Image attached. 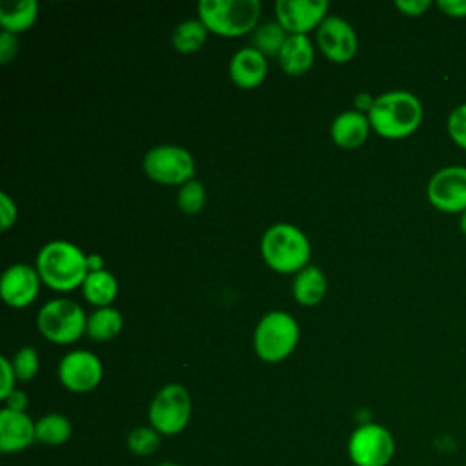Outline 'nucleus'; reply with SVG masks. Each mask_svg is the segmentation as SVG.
I'll list each match as a JSON object with an SVG mask.
<instances>
[{
	"label": "nucleus",
	"instance_id": "1",
	"mask_svg": "<svg viewBox=\"0 0 466 466\" xmlns=\"http://www.w3.org/2000/svg\"><path fill=\"white\" fill-rule=\"evenodd\" d=\"M40 280L55 291H73L82 288L87 277V255L73 242L51 240L44 244L35 264Z\"/></svg>",
	"mask_w": 466,
	"mask_h": 466
},
{
	"label": "nucleus",
	"instance_id": "2",
	"mask_svg": "<svg viewBox=\"0 0 466 466\" xmlns=\"http://www.w3.org/2000/svg\"><path fill=\"white\" fill-rule=\"evenodd\" d=\"M422 104L413 93L393 89L375 96L368 118L377 135L397 140L415 133L422 122Z\"/></svg>",
	"mask_w": 466,
	"mask_h": 466
},
{
	"label": "nucleus",
	"instance_id": "3",
	"mask_svg": "<svg viewBox=\"0 0 466 466\" xmlns=\"http://www.w3.org/2000/svg\"><path fill=\"white\" fill-rule=\"evenodd\" d=\"M260 253L273 271L299 273L309 262L311 244L302 229L288 222H279L262 235Z\"/></svg>",
	"mask_w": 466,
	"mask_h": 466
},
{
	"label": "nucleus",
	"instance_id": "4",
	"mask_svg": "<svg viewBox=\"0 0 466 466\" xmlns=\"http://www.w3.org/2000/svg\"><path fill=\"white\" fill-rule=\"evenodd\" d=\"M262 4L258 0H200L198 20L213 35L233 38L258 27Z\"/></svg>",
	"mask_w": 466,
	"mask_h": 466
},
{
	"label": "nucleus",
	"instance_id": "5",
	"mask_svg": "<svg viewBox=\"0 0 466 466\" xmlns=\"http://www.w3.org/2000/svg\"><path fill=\"white\" fill-rule=\"evenodd\" d=\"M299 335L300 329L293 315L286 311H269L257 322L253 333L255 353L264 362H280L293 353Z\"/></svg>",
	"mask_w": 466,
	"mask_h": 466
},
{
	"label": "nucleus",
	"instance_id": "6",
	"mask_svg": "<svg viewBox=\"0 0 466 466\" xmlns=\"http://www.w3.org/2000/svg\"><path fill=\"white\" fill-rule=\"evenodd\" d=\"M87 317L80 304L69 299H53L46 302L36 315V328L44 339L53 344H71L86 333Z\"/></svg>",
	"mask_w": 466,
	"mask_h": 466
},
{
	"label": "nucleus",
	"instance_id": "7",
	"mask_svg": "<svg viewBox=\"0 0 466 466\" xmlns=\"http://www.w3.org/2000/svg\"><path fill=\"white\" fill-rule=\"evenodd\" d=\"M191 395L182 384H166L160 388L147 410L149 426L162 437L182 433L191 420Z\"/></svg>",
	"mask_w": 466,
	"mask_h": 466
},
{
	"label": "nucleus",
	"instance_id": "8",
	"mask_svg": "<svg viewBox=\"0 0 466 466\" xmlns=\"http://www.w3.org/2000/svg\"><path fill=\"white\" fill-rule=\"evenodd\" d=\"M144 173L164 186H182L195 177V160L193 155L182 147L173 144H162L151 147L142 160Z\"/></svg>",
	"mask_w": 466,
	"mask_h": 466
},
{
	"label": "nucleus",
	"instance_id": "9",
	"mask_svg": "<svg viewBox=\"0 0 466 466\" xmlns=\"http://www.w3.org/2000/svg\"><path fill=\"white\" fill-rule=\"evenodd\" d=\"M348 455L353 466H388L395 455V439L386 426L364 422L351 431Z\"/></svg>",
	"mask_w": 466,
	"mask_h": 466
},
{
	"label": "nucleus",
	"instance_id": "10",
	"mask_svg": "<svg viewBox=\"0 0 466 466\" xmlns=\"http://www.w3.org/2000/svg\"><path fill=\"white\" fill-rule=\"evenodd\" d=\"M428 200L444 213L466 211V166H444L437 169L426 186Z\"/></svg>",
	"mask_w": 466,
	"mask_h": 466
},
{
	"label": "nucleus",
	"instance_id": "11",
	"mask_svg": "<svg viewBox=\"0 0 466 466\" xmlns=\"http://www.w3.org/2000/svg\"><path fill=\"white\" fill-rule=\"evenodd\" d=\"M58 380L73 393L93 391L104 377L102 360L87 350L67 351L58 362Z\"/></svg>",
	"mask_w": 466,
	"mask_h": 466
},
{
	"label": "nucleus",
	"instance_id": "12",
	"mask_svg": "<svg viewBox=\"0 0 466 466\" xmlns=\"http://www.w3.org/2000/svg\"><path fill=\"white\" fill-rule=\"evenodd\" d=\"M322 55L335 64L350 62L359 49V38L353 25L337 15H328L315 31Z\"/></svg>",
	"mask_w": 466,
	"mask_h": 466
},
{
	"label": "nucleus",
	"instance_id": "13",
	"mask_svg": "<svg viewBox=\"0 0 466 466\" xmlns=\"http://www.w3.org/2000/svg\"><path fill=\"white\" fill-rule=\"evenodd\" d=\"M329 2L326 0H277L275 16L288 35H308L317 31L328 16Z\"/></svg>",
	"mask_w": 466,
	"mask_h": 466
},
{
	"label": "nucleus",
	"instance_id": "14",
	"mask_svg": "<svg viewBox=\"0 0 466 466\" xmlns=\"http://www.w3.org/2000/svg\"><path fill=\"white\" fill-rule=\"evenodd\" d=\"M40 275L36 268L16 262L9 266L0 280V295L11 308L22 309L35 302L40 291Z\"/></svg>",
	"mask_w": 466,
	"mask_h": 466
},
{
	"label": "nucleus",
	"instance_id": "15",
	"mask_svg": "<svg viewBox=\"0 0 466 466\" xmlns=\"http://www.w3.org/2000/svg\"><path fill=\"white\" fill-rule=\"evenodd\" d=\"M36 441V420L27 411L2 408L0 411V450L4 453H18Z\"/></svg>",
	"mask_w": 466,
	"mask_h": 466
},
{
	"label": "nucleus",
	"instance_id": "16",
	"mask_svg": "<svg viewBox=\"0 0 466 466\" xmlns=\"http://www.w3.org/2000/svg\"><path fill=\"white\" fill-rule=\"evenodd\" d=\"M268 75L266 56L253 46L238 49L229 60V78L240 89L258 87Z\"/></svg>",
	"mask_w": 466,
	"mask_h": 466
},
{
	"label": "nucleus",
	"instance_id": "17",
	"mask_svg": "<svg viewBox=\"0 0 466 466\" xmlns=\"http://www.w3.org/2000/svg\"><path fill=\"white\" fill-rule=\"evenodd\" d=\"M371 131V124L366 113H360L357 109L342 111L335 116V120L329 126V137L335 142V146L342 149H357L362 146Z\"/></svg>",
	"mask_w": 466,
	"mask_h": 466
},
{
	"label": "nucleus",
	"instance_id": "18",
	"mask_svg": "<svg viewBox=\"0 0 466 466\" xmlns=\"http://www.w3.org/2000/svg\"><path fill=\"white\" fill-rule=\"evenodd\" d=\"M277 58L286 75L300 76L311 69L315 47L308 35H289Z\"/></svg>",
	"mask_w": 466,
	"mask_h": 466
},
{
	"label": "nucleus",
	"instance_id": "19",
	"mask_svg": "<svg viewBox=\"0 0 466 466\" xmlns=\"http://www.w3.org/2000/svg\"><path fill=\"white\" fill-rule=\"evenodd\" d=\"M328 289V280L319 266L308 264L304 269L295 273L291 282L293 299L300 306H317Z\"/></svg>",
	"mask_w": 466,
	"mask_h": 466
},
{
	"label": "nucleus",
	"instance_id": "20",
	"mask_svg": "<svg viewBox=\"0 0 466 466\" xmlns=\"http://www.w3.org/2000/svg\"><path fill=\"white\" fill-rule=\"evenodd\" d=\"M38 16L36 0L5 2L0 5V25L11 35H20L33 27Z\"/></svg>",
	"mask_w": 466,
	"mask_h": 466
},
{
	"label": "nucleus",
	"instance_id": "21",
	"mask_svg": "<svg viewBox=\"0 0 466 466\" xmlns=\"http://www.w3.org/2000/svg\"><path fill=\"white\" fill-rule=\"evenodd\" d=\"M82 295L89 304H93L96 308L111 306L118 295L116 277L107 269L87 273V277L82 284Z\"/></svg>",
	"mask_w": 466,
	"mask_h": 466
},
{
	"label": "nucleus",
	"instance_id": "22",
	"mask_svg": "<svg viewBox=\"0 0 466 466\" xmlns=\"http://www.w3.org/2000/svg\"><path fill=\"white\" fill-rule=\"evenodd\" d=\"M124 326L122 313L113 308H96L89 317H87V326H86V335L96 342H106L115 339Z\"/></svg>",
	"mask_w": 466,
	"mask_h": 466
},
{
	"label": "nucleus",
	"instance_id": "23",
	"mask_svg": "<svg viewBox=\"0 0 466 466\" xmlns=\"http://www.w3.org/2000/svg\"><path fill=\"white\" fill-rule=\"evenodd\" d=\"M71 435L73 424L62 413H47L36 420V441L46 446H62Z\"/></svg>",
	"mask_w": 466,
	"mask_h": 466
},
{
	"label": "nucleus",
	"instance_id": "24",
	"mask_svg": "<svg viewBox=\"0 0 466 466\" xmlns=\"http://www.w3.org/2000/svg\"><path fill=\"white\" fill-rule=\"evenodd\" d=\"M208 33L209 31L198 18H189L175 27L171 44L178 53H195L204 46Z\"/></svg>",
	"mask_w": 466,
	"mask_h": 466
},
{
	"label": "nucleus",
	"instance_id": "25",
	"mask_svg": "<svg viewBox=\"0 0 466 466\" xmlns=\"http://www.w3.org/2000/svg\"><path fill=\"white\" fill-rule=\"evenodd\" d=\"M288 36L289 35L277 20L266 22L253 31V47L258 49L264 56H279Z\"/></svg>",
	"mask_w": 466,
	"mask_h": 466
},
{
	"label": "nucleus",
	"instance_id": "26",
	"mask_svg": "<svg viewBox=\"0 0 466 466\" xmlns=\"http://www.w3.org/2000/svg\"><path fill=\"white\" fill-rule=\"evenodd\" d=\"M160 433L151 426H137L127 433V450L138 457L153 455L160 448Z\"/></svg>",
	"mask_w": 466,
	"mask_h": 466
},
{
	"label": "nucleus",
	"instance_id": "27",
	"mask_svg": "<svg viewBox=\"0 0 466 466\" xmlns=\"http://www.w3.org/2000/svg\"><path fill=\"white\" fill-rule=\"evenodd\" d=\"M204 202H206V189L202 182L193 178L178 187L177 206L180 208V211L187 215H195L204 208Z\"/></svg>",
	"mask_w": 466,
	"mask_h": 466
},
{
	"label": "nucleus",
	"instance_id": "28",
	"mask_svg": "<svg viewBox=\"0 0 466 466\" xmlns=\"http://www.w3.org/2000/svg\"><path fill=\"white\" fill-rule=\"evenodd\" d=\"M11 362H13L15 373H16V380H20V382L33 380L38 373V368H40V359H38V353L33 346L20 348L15 353Z\"/></svg>",
	"mask_w": 466,
	"mask_h": 466
},
{
	"label": "nucleus",
	"instance_id": "29",
	"mask_svg": "<svg viewBox=\"0 0 466 466\" xmlns=\"http://www.w3.org/2000/svg\"><path fill=\"white\" fill-rule=\"evenodd\" d=\"M446 129L450 138L462 149H466V102L459 104L448 115Z\"/></svg>",
	"mask_w": 466,
	"mask_h": 466
},
{
	"label": "nucleus",
	"instance_id": "30",
	"mask_svg": "<svg viewBox=\"0 0 466 466\" xmlns=\"http://www.w3.org/2000/svg\"><path fill=\"white\" fill-rule=\"evenodd\" d=\"M16 217H18V209H16L15 200L5 191H2L0 193V228H2V231H7L16 222Z\"/></svg>",
	"mask_w": 466,
	"mask_h": 466
},
{
	"label": "nucleus",
	"instance_id": "31",
	"mask_svg": "<svg viewBox=\"0 0 466 466\" xmlns=\"http://www.w3.org/2000/svg\"><path fill=\"white\" fill-rule=\"evenodd\" d=\"M0 370H2V386H0V399L4 400L9 393L16 390V373L13 362L7 357H0Z\"/></svg>",
	"mask_w": 466,
	"mask_h": 466
},
{
	"label": "nucleus",
	"instance_id": "32",
	"mask_svg": "<svg viewBox=\"0 0 466 466\" xmlns=\"http://www.w3.org/2000/svg\"><path fill=\"white\" fill-rule=\"evenodd\" d=\"M18 53V38L7 31L0 33V64H9Z\"/></svg>",
	"mask_w": 466,
	"mask_h": 466
},
{
	"label": "nucleus",
	"instance_id": "33",
	"mask_svg": "<svg viewBox=\"0 0 466 466\" xmlns=\"http://www.w3.org/2000/svg\"><path fill=\"white\" fill-rule=\"evenodd\" d=\"M430 0H397L395 7L408 16H420L430 9Z\"/></svg>",
	"mask_w": 466,
	"mask_h": 466
},
{
	"label": "nucleus",
	"instance_id": "34",
	"mask_svg": "<svg viewBox=\"0 0 466 466\" xmlns=\"http://www.w3.org/2000/svg\"><path fill=\"white\" fill-rule=\"evenodd\" d=\"M437 5L448 16H466V0H439Z\"/></svg>",
	"mask_w": 466,
	"mask_h": 466
},
{
	"label": "nucleus",
	"instance_id": "35",
	"mask_svg": "<svg viewBox=\"0 0 466 466\" xmlns=\"http://www.w3.org/2000/svg\"><path fill=\"white\" fill-rule=\"evenodd\" d=\"M4 402H5V408H9V410L25 411V408H27V404H29V399H27L25 391L15 390L13 393H9V395L4 399Z\"/></svg>",
	"mask_w": 466,
	"mask_h": 466
},
{
	"label": "nucleus",
	"instance_id": "36",
	"mask_svg": "<svg viewBox=\"0 0 466 466\" xmlns=\"http://www.w3.org/2000/svg\"><path fill=\"white\" fill-rule=\"evenodd\" d=\"M353 102H355V109H357V111L368 115L370 109H371V106H373V102H375V98H373L370 93H359V95H355Z\"/></svg>",
	"mask_w": 466,
	"mask_h": 466
},
{
	"label": "nucleus",
	"instance_id": "37",
	"mask_svg": "<svg viewBox=\"0 0 466 466\" xmlns=\"http://www.w3.org/2000/svg\"><path fill=\"white\" fill-rule=\"evenodd\" d=\"M100 269H104V258H102V255H98V253H89V255H87V271L93 273V271H100Z\"/></svg>",
	"mask_w": 466,
	"mask_h": 466
},
{
	"label": "nucleus",
	"instance_id": "38",
	"mask_svg": "<svg viewBox=\"0 0 466 466\" xmlns=\"http://www.w3.org/2000/svg\"><path fill=\"white\" fill-rule=\"evenodd\" d=\"M459 228H461V231L466 235V211H462V213H461V218H459Z\"/></svg>",
	"mask_w": 466,
	"mask_h": 466
},
{
	"label": "nucleus",
	"instance_id": "39",
	"mask_svg": "<svg viewBox=\"0 0 466 466\" xmlns=\"http://www.w3.org/2000/svg\"><path fill=\"white\" fill-rule=\"evenodd\" d=\"M157 466H180V464H177V462H171V461H164V462H158Z\"/></svg>",
	"mask_w": 466,
	"mask_h": 466
}]
</instances>
